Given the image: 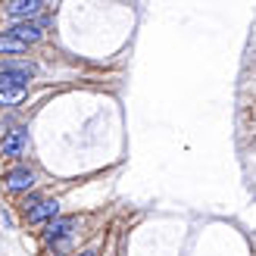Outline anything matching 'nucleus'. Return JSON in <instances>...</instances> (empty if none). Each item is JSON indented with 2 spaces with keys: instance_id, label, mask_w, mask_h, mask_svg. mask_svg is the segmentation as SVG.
<instances>
[{
  "instance_id": "1",
  "label": "nucleus",
  "mask_w": 256,
  "mask_h": 256,
  "mask_svg": "<svg viewBox=\"0 0 256 256\" xmlns=\"http://www.w3.org/2000/svg\"><path fill=\"white\" fill-rule=\"evenodd\" d=\"M25 91H28V78L12 75V72H0V104L4 106L25 100Z\"/></svg>"
},
{
  "instance_id": "2",
  "label": "nucleus",
  "mask_w": 256,
  "mask_h": 256,
  "mask_svg": "<svg viewBox=\"0 0 256 256\" xmlns=\"http://www.w3.org/2000/svg\"><path fill=\"white\" fill-rule=\"evenodd\" d=\"M44 25H47V19H25V22H16L6 34L19 38L22 44H34V41H41V38H44Z\"/></svg>"
},
{
  "instance_id": "3",
  "label": "nucleus",
  "mask_w": 256,
  "mask_h": 256,
  "mask_svg": "<svg viewBox=\"0 0 256 256\" xmlns=\"http://www.w3.org/2000/svg\"><path fill=\"white\" fill-rule=\"evenodd\" d=\"M47 4L44 0H10V4H4V10H6V16H12V19H34L38 12H41Z\"/></svg>"
},
{
  "instance_id": "4",
  "label": "nucleus",
  "mask_w": 256,
  "mask_h": 256,
  "mask_svg": "<svg viewBox=\"0 0 256 256\" xmlns=\"http://www.w3.org/2000/svg\"><path fill=\"white\" fill-rule=\"evenodd\" d=\"M25 150H28V132H22V128H12L0 140V153L4 156H22Z\"/></svg>"
},
{
  "instance_id": "5",
  "label": "nucleus",
  "mask_w": 256,
  "mask_h": 256,
  "mask_svg": "<svg viewBox=\"0 0 256 256\" xmlns=\"http://www.w3.org/2000/svg\"><path fill=\"white\" fill-rule=\"evenodd\" d=\"M75 228V219H54L47 225V232H44V238L50 240V244H56V247H62L66 244V238H69V232Z\"/></svg>"
},
{
  "instance_id": "6",
  "label": "nucleus",
  "mask_w": 256,
  "mask_h": 256,
  "mask_svg": "<svg viewBox=\"0 0 256 256\" xmlns=\"http://www.w3.org/2000/svg\"><path fill=\"white\" fill-rule=\"evenodd\" d=\"M6 188L10 190H28L32 184H34V175H32V169H25V166H19V169H10L6 172Z\"/></svg>"
},
{
  "instance_id": "7",
  "label": "nucleus",
  "mask_w": 256,
  "mask_h": 256,
  "mask_svg": "<svg viewBox=\"0 0 256 256\" xmlns=\"http://www.w3.org/2000/svg\"><path fill=\"white\" fill-rule=\"evenodd\" d=\"M56 212H60V200H41L32 212H25V216H28V222H44V219L54 222Z\"/></svg>"
},
{
  "instance_id": "8",
  "label": "nucleus",
  "mask_w": 256,
  "mask_h": 256,
  "mask_svg": "<svg viewBox=\"0 0 256 256\" xmlns=\"http://www.w3.org/2000/svg\"><path fill=\"white\" fill-rule=\"evenodd\" d=\"M28 50V44H22L19 38H12V34H0V54H25Z\"/></svg>"
},
{
  "instance_id": "9",
  "label": "nucleus",
  "mask_w": 256,
  "mask_h": 256,
  "mask_svg": "<svg viewBox=\"0 0 256 256\" xmlns=\"http://www.w3.org/2000/svg\"><path fill=\"white\" fill-rule=\"evenodd\" d=\"M0 72H12V75H22V78H32V75L38 72V66L34 62H4Z\"/></svg>"
},
{
  "instance_id": "10",
  "label": "nucleus",
  "mask_w": 256,
  "mask_h": 256,
  "mask_svg": "<svg viewBox=\"0 0 256 256\" xmlns=\"http://www.w3.org/2000/svg\"><path fill=\"white\" fill-rule=\"evenodd\" d=\"M38 203H41V197L32 194V197H25V200H22V210H25V212H32V210L38 206Z\"/></svg>"
},
{
  "instance_id": "11",
  "label": "nucleus",
  "mask_w": 256,
  "mask_h": 256,
  "mask_svg": "<svg viewBox=\"0 0 256 256\" xmlns=\"http://www.w3.org/2000/svg\"><path fill=\"white\" fill-rule=\"evenodd\" d=\"M82 256H94V253H82Z\"/></svg>"
}]
</instances>
